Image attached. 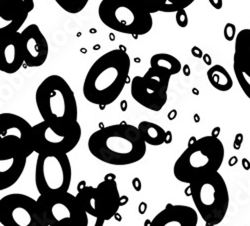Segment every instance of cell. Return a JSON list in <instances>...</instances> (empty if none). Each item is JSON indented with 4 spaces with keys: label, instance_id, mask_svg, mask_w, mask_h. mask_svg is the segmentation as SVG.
I'll list each match as a JSON object with an SVG mask.
<instances>
[{
    "label": "cell",
    "instance_id": "1",
    "mask_svg": "<svg viewBox=\"0 0 250 226\" xmlns=\"http://www.w3.org/2000/svg\"><path fill=\"white\" fill-rule=\"evenodd\" d=\"M130 57L118 48L101 55L89 68L84 82L83 95L92 104L107 106L120 96L128 81Z\"/></svg>",
    "mask_w": 250,
    "mask_h": 226
},
{
    "label": "cell",
    "instance_id": "2",
    "mask_svg": "<svg viewBox=\"0 0 250 226\" xmlns=\"http://www.w3.org/2000/svg\"><path fill=\"white\" fill-rule=\"evenodd\" d=\"M87 146L95 158L116 166L136 163L146 153V143L138 128L124 122L96 130L90 135Z\"/></svg>",
    "mask_w": 250,
    "mask_h": 226
},
{
    "label": "cell",
    "instance_id": "3",
    "mask_svg": "<svg viewBox=\"0 0 250 226\" xmlns=\"http://www.w3.org/2000/svg\"><path fill=\"white\" fill-rule=\"evenodd\" d=\"M224 146L218 137L208 135L194 141L175 161L174 177L183 183H188L210 173L217 172L224 160Z\"/></svg>",
    "mask_w": 250,
    "mask_h": 226
},
{
    "label": "cell",
    "instance_id": "4",
    "mask_svg": "<svg viewBox=\"0 0 250 226\" xmlns=\"http://www.w3.org/2000/svg\"><path fill=\"white\" fill-rule=\"evenodd\" d=\"M35 102L40 116L51 123H73L77 121L78 107L73 90L59 75L46 77L35 93Z\"/></svg>",
    "mask_w": 250,
    "mask_h": 226
},
{
    "label": "cell",
    "instance_id": "5",
    "mask_svg": "<svg viewBox=\"0 0 250 226\" xmlns=\"http://www.w3.org/2000/svg\"><path fill=\"white\" fill-rule=\"evenodd\" d=\"M184 192L186 196L192 197L206 226H215L222 222L229 206V192L218 171L191 182Z\"/></svg>",
    "mask_w": 250,
    "mask_h": 226
},
{
    "label": "cell",
    "instance_id": "6",
    "mask_svg": "<svg viewBox=\"0 0 250 226\" xmlns=\"http://www.w3.org/2000/svg\"><path fill=\"white\" fill-rule=\"evenodd\" d=\"M98 15L104 25L123 34L145 35L153 26L152 14L135 0H102Z\"/></svg>",
    "mask_w": 250,
    "mask_h": 226
},
{
    "label": "cell",
    "instance_id": "7",
    "mask_svg": "<svg viewBox=\"0 0 250 226\" xmlns=\"http://www.w3.org/2000/svg\"><path fill=\"white\" fill-rule=\"evenodd\" d=\"M71 179L72 168L67 154H38L35 165V185L40 195L68 192Z\"/></svg>",
    "mask_w": 250,
    "mask_h": 226
},
{
    "label": "cell",
    "instance_id": "8",
    "mask_svg": "<svg viewBox=\"0 0 250 226\" xmlns=\"http://www.w3.org/2000/svg\"><path fill=\"white\" fill-rule=\"evenodd\" d=\"M81 134L78 121L51 123L42 120L32 128L34 152L68 154L77 146Z\"/></svg>",
    "mask_w": 250,
    "mask_h": 226
},
{
    "label": "cell",
    "instance_id": "9",
    "mask_svg": "<svg viewBox=\"0 0 250 226\" xmlns=\"http://www.w3.org/2000/svg\"><path fill=\"white\" fill-rule=\"evenodd\" d=\"M33 126L21 116L0 113V157H29L33 152Z\"/></svg>",
    "mask_w": 250,
    "mask_h": 226
},
{
    "label": "cell",
    "instance_id": "10",
    "mask_svg": "<svg viewBox=\"0 0 250 226\" xmlns=\"http://www.w3.org/2000/svg\"><path fill=\"white\" fill-rule=\"evenodd\" d=\"M76 198L87 213L104 221L113 218L121 205V198L114 178L105 177L96 187H82Z\"/></svg>",
    "mask_w": 250,
    "mask_h": 226
},
{
    "label": "cell",
    "instance_id": "11",
    "mask_svg": "<svg viewBox=\"0 0 250 226\" xmlns=\"http://www.w3.org/2000/svg\"><path fill=\"white\" fill-rule=\"evenodd\" d=\"M171 75L149 67L143 76H135L130 85L132 98L152 111H160L167 102Z\"/></svg>",
    "mask_w": 250,
    "mask_h": 226
},
{
    "label": "cell",
    "instance_id": "12",
    "mask_svg": "<svg viewBox=\"0 0 250 226\" xmlns=\"http://www.w3.org/2000/svg\"><path fill=\"white\" fill-rule=\"evenodd\" d=\"M0 224L3 226H49L37 199L11 193L0 199Z\"/></svg>",
    "mask_w": 250,
    "mask_h": 226
},
{
    "label": "cell",
    "instance_id": "13",
    "mask_svg": "<svg viewBox=\"0 0 250 226\" xmlns=\"http://www.w3.org/2000/svg\"><path fill=\"white\" fill-rule=\"evenodd\" d=\"M37 202L49 226H54L59 221L65 219L72 220L80 205L76 195L69 192L53 195H39Z\"/></svg>",
    "mask_w": 250,
    "mask_h": 226
},
{
    "label": "cell",
    "instance_id": "14",
    "mask_svg": "<svg viewBox=\"0 0 250 226\" xmlns=\"http://www.w3.org/2000/svg\"><path fill=\"white\" fill-rule=\"evenodd\" d=\"M33 8L34 0H0V42L19 32Z\"/></svg>",
    "mask_w": 250,
    "mask_h": 226
},
{
    "label": "cell",
    "instance_id": "15",
    "mask_svg": "<svg viewBox=\"0 0 250 226\" xmlns=\"http://www.w3.org/2000/svg\"><path fill=\"white\" fill-rule=\"evenodd\" d=\"M24 63L28 67H39L45 63L48 57V42L38 25L30 24L21 32Z\"/></svg>",
    "mask_w": 250,
    "mask_h": 226
},
{
    "label": "cell",
    "instance_id": "16",
    "mask_svg": "<svg viewBox=\"0 0 250 226\" xmlns=\"http://www.w3.org/2000/svg\"><path fill=\"white\" fill-rule=\"evenodd\" d=\"M233 69L240 88L250 99V28L242 29L235 37Z\"/></svg>",
    "mask_w": 250,
    "mask_h": 226
},
{
    "label": "cell",
    "instance_id": "17",
    "mask_svg": "<svg viewBox=\"0 0 250 226\" xmlns=\"http://www.w3.org/2000/svg\"><path fill=\"white\" fill-rule=\"evenodd\" d=\"M198 213L186 205L166 204L152 220H146L144 226H197Z\"/></svg>",
    "mask_w": 250,
    "mask_h": 226
},
{
    "label": "cell",
    "instance_id": "18",
    "mask_svg": "<svg viewBox=\"0 0 250 226\" xmlns=\"http://www.w3.org/2000/svg\"><path fill=\"white\" fill-rule=\"evenodd\" d=\"M24 64V51L20 32H16L0 42V71L13 74Z\"/></svg>",
    "mask_w": 250,
    "mask_h": 226
},
{
    "label": "cell",
    "instance_id": "19",
    "mask_svg": "<svg viewBox=\"0 0 250 226\" xmlns=\"http://www.w3.org/2000/svg\"><path fill=\"white\" fill-rule=\"evenodd\" d=\"M27 157H0V191L13 186L21 177L25 166Z\"/></svg>",
    "mask_w": 250,
    "mask_h": 226
},
{
    "label": "cell",
    "instance_id": "20",
    "mask_svg": "<svg viewBox=\"0 0 250 226\" xmlns=\"http://www.w3.org/2000/svg\"><path fill=\"white\" fill-rule=\"evenodd\" d=\"M138 130L146 144L159 146L166 142L167 132L156 123L150 121H141L138 124Z\"/></svg>",
    "mask_w": 250,
    "mask_h": 226
},
{
    "label": "cell",
    "instance_id": "21",
    "mask_svg": "<svg viewBox=\"0 0 250 226\" xmlns=\"http://www.w3.org/2000/svg\"><path fill=\"white\" fill-rule=\"evenodd\" d=\"M150 67L169 73L172 76L181 71L182 65L180 61L171 54L157 53L150 58Z\"/></svg>",
    "mask_w": 250,
    "mask_h": 226
},
{
    "label": "cell",
    "instance_id": "22",
    "mask_svg": "<svg viewBox=\"0 0 250 226\" xmlns=\"http://www.w3.org/2000/svg\"><path fill=\"white\" fill-rule=\"evenodd\" d=\"M207 78L210 84L219 91H228L233 86V80L228 71L221 65H214L207 70Z\"/></svg>",
    "mask_w": 250,
    "mask_h": 226
},
{
    "label": "cell",
    "instance_id": "23",
    "mask_svg": "<svg viewBox=\"0 0 250 226\" xmlns=\"http://www.w3.org/2000/svg\"><path fill=\"white\" fill-rule=\"evenodd\" d=\"M155 1L157 12L176 13L190 6L195 0H155Z\"/></svg>",
    "mask_w": 250,
    "mask_h": 226
},
{
    "label": "cell",
    "instance_id": "24",
    "mask_svg": "<svg viewBox=\"0 0 250 226\" xmlns=\"http://www.w3.org/2000/svg\"><path fill=\"white\" fill-rule=\"evenodd\" d=\"M72 222L74 226H103L105 221L87 213L81 207V205H79Z\"/></svg>",
    "mask_w": 250,
    "mask_h": 226
},
{
    "label": "cell",
    "instance_id": "25",
    "mask_svg": "<svg viewBox=\"0 0 250 226\" xmlns=\"http://www.w3.org/2000/svg\"><path fill=\"white\" fill-rule=\"evenodd\" d=\"M88 1L89 0H55L58 6L70 14H77L81 12L86 7Z\"/></svg>",
    "mask_w": 250,
    "mask_h": 226
},
{
    "label": "cell",
    "instance_id": "26",
    "mask_svg": "<svg viewBox=\"0 0 250 226\" xmlns=\"http://www.w3.org/2000/svg\"><path fill=\"white\" fill-rule=\"evenodd\" d=\"M235 25L232 23H227L224 27V37L226 40L228 41H232L233 39H235L236 35H235Z\"/></svg>",
    "mask_w": 250,
    "mask_h": 226
},
{
    "label": "cell",
    "instance_id": "27",
    "mask_svg": "<svg viewBox=\"0 0 250 226\" xmlns=\"http://www.w3.org/2000/svg\"><path fill=\"white\" fill-rule=\"evenodd\" d=\"M176 22L180 27H186L188 24V17H187L185 9L176 12Z\"/></svg>",
    "mask_w": 250,
    "mask_h": 226
},
{
    "label": "cell",
    "instance_id": "28",
    "mask_svg": "<svg viewBox=\"0 0 250 226\" xmlns=\"http://www.w3.org/2000/svg\"><path fill=\"white\" fill-rule=\"evenodd\" d=\"M210 2V4L215 8V9H221L222 7V0H208Z\"/></svg>",
    "mask_w": 250,
    "mask_h": 226
},
{
    "label": "cell",
    "instance_id": "29",
    "mask_svg": "<svg viewBox=\"0 0 250 226\" xmlns=\"http://www.w3.org/2000/svg\"><path fill=\"white\" fill-rule=\"evenodd\" d=\"M54 226H74L73 222L71 219H65V220H62L59 221L58 223H56Z\"/></svg>",
    "mask_w": 250,
    "mask_h": 226
},
{
    "label": "cell",
    "instance_id": "30",
    "mask_svg": "<svg viewBox=\"0 0 250 226\" xmlns=\"http://www.w3.org/2000/svg\"><path fill=\"white\" fill-rule=\"evenodd\" d=\"M242 166H243V168L245 169V170H249L250 169V163H249V161L247 160V159H242Z\"/></svg>",
    "mask_w": 250,
    "mask_h": 226
},
{
    "label": "cell",
    "instance_id": "31",
    "mask_svg": "<svg viewBox=\"0 0 250 226\" xmlns=\"http://www.w3.org/2000/svg\"><path fill=\"white\" fill-rule=\"evenodd\" d=\"M236 163H237V157H236V156H233V157H231V158H230V160L228 161L229 166H233V165H235Z\"/></svg>",
    "mask_w": 250,
    "mask_h": 226
}]
</instances>
